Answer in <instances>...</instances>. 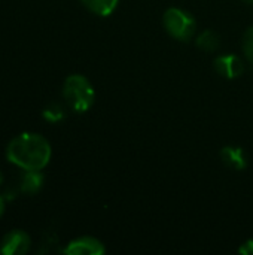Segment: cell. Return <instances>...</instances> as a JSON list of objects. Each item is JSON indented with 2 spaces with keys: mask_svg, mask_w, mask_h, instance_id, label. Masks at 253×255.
<instances>
[{
  "mask_svg": "<svg viewBox=\"0 0 253 255\" xmlns=\"http://www.w3.org/2000/svg\"><path fill=\"white\" fill-rule=\"evenodd\" d=\"M6 155L24 170H42L51 160V145L37 133H22L10 140Z\"/></svg>",
  "mask_w": 253,
  "mask_h": 255,
  "instance_id": "6da1fadb",
  "label": "cell"
},
{
  "mask_svg": "<svg viewBox=\"0 0 253 255\" xmlns=\"http://www.w3.org/2000/svg\"><path fill=\"white\" fill-rule=\"evenodd\" d=\"M63 97L75 112H86L95 100L92 84L84 75H70L63 85Z\"/></svg>",
  "mask_w": 253,
  "mask_h": 255,
  "instance_id": "7a4b0ae2",
  "label": "cell"
},
{
  "mask_svg": "<svg viewBox=\"0 0 253 255\" xmlns=\"http://www.w3.org/2000/svg\"><path fill=\"white\" fill-rule=\"evenodd\" d=\"M163 24L171 37L182 42H188L194 36L197 28L194 16L180 7H169L164 12Z\"/></svg>",
  "mask_w": 253,
  "mask_h": 255,
  "instance_id": "3957f363",
  "label": "cell"
},
{
  "mask_svg": "<svg viewBox=\"0 0 253 255\" xmlns=\"http://www.w3.org/2000/svg\"><path fill=\"white\" fill-rule=\"evenodd\" d=\"M30 247L31 239L25 232L12 230L3 238L0 244V253L4 255H24L28 253Z\"/></svg>",
  "mask_w": 253,
  "mask_h": 255,
  "instance_id": "277c9868",
  "label": "cell"
},
{
  "mask_svg": "<svg viewBox=\"0 0 253 255\" xmlns=\"http://www.w3.org/2000/svg\"><path fill=\"white\" fill-rule=\"evenodd\" d=\"M104 253V245L98 239L91 236L78 238L72 241L64 250V254L67 255H103Z\"/></svg>",
  "mask_w": 253,
  "mask_h": 255,
  "instance_id": "5b68a950",
  "label": "cell"
},
{
  "mask_svg": "<svg viewBox=\"0 0 253 255\" xmlns=\"http://www.w3.org/2000/svg\"><path fill=\"white\" fill-rule=\"evenodd\" d=\"M213 64H215V70L227 79H236V78L242 76L245 72L243 60L234 54L219 55Z\"/></svg>",
  "mask_w": 253,
  "mask_h": 255,
  "instance_id": "8992f818",
  "label": "cell"
},
{
  "mask_svg": "<svg viewBox=\"0 0 253 255\" xmlns=\"http://www.w3.org/2000/svg\"><path fill=\"white\" fill-rule=\"evenodd\" d=\"M221 158L224 164L233 170H245L248 167V155L242 146H224L221 149Z\"/></svg>",
  "mask_w": 253,
  "mask_h": 255,
  "instance_id": "52a82bcc",
  "label": "cell"
},
{
  "mask_svg": "<svg viewBox=\"0 0 253 255\" xmlns=\"http://www.w3.org/2000/svg\"><path fill=\"white\" fill-rule=\"evenodd\" d=\"M43 175L40 170H25L21 179V191L24 194H36L43 187Z\"/></svg>",
  "mask_w": 253,
  "mask_h": 255,
  "instance_id": "ba28073f",
  "label": "cell"
},
{
  "mask_svg": "<svg viewBox=\"0 0 253 255\" xmlns=\"http://www.w3.org/2000/svg\"><path fill=\"white\" fill-rule=\"evenodd\" d=\"M81 1L88 10L100 16H109L119 3V0H81Z\"/></svg>",
  "mask_w": 253,
  "mask_h": 255,
  "instance_id": "9c48e42d",
  "label": "cell"
},
{
  "mask_svg": "<svg viewBox=\"0 0 253 255\" xmlns=\"http://www.w3.org/2000/svg\"><path fill=\"white\" fill-rule=\"evenodd\" d=\"M197 46L206 52H213L219 46V36L213 30H204L197 37Z\"/></svg>",
  "mask_w": 253,
  "mask_h": 255,
  "instance_id": "30bf717a",
  "label": "cell"
},
{
  "mask_svg": "<svg viewBox=\"0 0 253 255\" xmlns=\"http://www.w3.org/2000/svg\"><path fill=\"white\" fill-rule=\"evenodd\" d=\"M43 118L49 123H60L64 120L66 117V112H64V108L60 105V103H49L43 112H42Z\"/></svg>",
  "mask_w": 253,
  "mask_h": 255,
  "instance_id": "8fae6325",
  "label": "cell"
},
{
  "mask_svg": "<svg viewBox=\"0 0 253 255\" xmlns=\"http://www.w3.org/2000/svg\"><path fill=\"white\" fill-rule=\"evenodd\" d=\"M242 48H243V52H245V57L248 58V61L253 63V25L245 31L243 40H242Z\"/></svg>",
  "mask_w": 253,
  "mask_h": 255,
  "instance_id": "7c38bea8",
  "label": "cell"
},
{
  "mask_svg": "<svg viewBox=\"0 0 253 255\" xmlns=\"http://www.w3.org/2000/svg\"><path fill=\"white\" fill-rule=\"evenodd\" d=\"M239 253L243 255H253V239L246 241V242L239 248Z\"/></svg>",
  "mask_w": 253,
  "mask_h": 255,
  "instance_id": "4fadbf2b",
  "label": "cell"
},
{
  "mask_svg": "<svg viewBox=\"0 0 253 255\" xmlns=\"http://www.w3.org/2000/svg\"><path fill=\"white\" fill-rule=\"evenodd\" d=\"M3 212H4V199L0 196V217L3 215Z\"/></svg>",
  "mask_w": 253,
  "mask_h": 255,
  "instance_id": "5bb4252c",
  "label": "cell"
},
{
  "mask_svg": "<svg viewBox=\"0 0 253 255\" xmlns=\"http://www.w3.org/2000/svg\"><path fill=\"white\" fill-rule=\"evenodd\" d=\"M245 3H248V4H253V0H243Z\"/></svg>",
  "mask_w": 253,
  "mask_h": 255,
  "instance_id": "9a60e30c",
  "label": "cell"
},
{
  "mask_svg": "<svg viewBox=\"0 0 253 255\" xmlns=\"http://www.w3.org/2000/svg\"><path fill=\"white\" fill-rule=\"evenodd\" d=\"M3 184V175H1V172H0V185Z\"/></svg>",
  "mask_w": 253,
  "mask_h": 255,
  "instance_id": "2e32d148",
  "label": "cell"
}]
</instances>
